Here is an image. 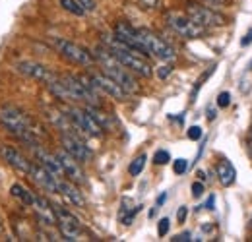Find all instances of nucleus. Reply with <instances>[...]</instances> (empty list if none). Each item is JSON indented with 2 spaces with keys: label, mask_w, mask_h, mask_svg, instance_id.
<instances>
[{
  "label": "nucleus",
  "mask_w": 252,
  "mask_h": 242,
  "mask_svg": "<svg viewBox=\"0 0 252 242\" xmlns=\"http://www.w3.org/2000/svg\"><path fill=\"white\" fill-rule=\"evenodd\" d=\"M0 126L14 138L22 140L26 146H35L39 144L37 138H35V132L33 130V122L32 119L20 111L18 107H12V105H4L0 107Z\"/></svg>",
  "instance_id": "1"
},
{
  "label": "nucleus",
  "mask_w": 252,
  "mask_h": 242,
  "mask_svg": "<svg viewBox=\"0 0 252 242\" xmlns=\"http://www.w3.org/2000/svg\"><path fill=\"white\" fill-rule=\"evenodd\" d=\"M94 59L101 64L103 72H105L109 78H113V80H115V82L128 93V95L140 91V86H138V82L134 80V76L130 74V70L125 68L121 62L117 60V59L113 57V53H111L107 47H103V45L97 47V49H95Z\"/></svg>",
  "instance_id": "2"
},
{
  "label": "nucleus",
  "mask_w": 252,
  "mask_h": 242,
  "mask_svg": "<svg viewBox=\"0 0 252 242\" xmlns=\"http://www.w3.org/2000/svg\"><path fill=\"white\" fill-rule=\"evenodd\" d=\"M105 47H107V49L113 53V57L121 62L125 68H128L130 72H134V74H138V76H142V78H152L154 68H152L150 62L146 60V57H144L142 53H138V51L126 47L125 43H121L115 35L105 39Z\"/></svg>",
  "instance_id": "3"
},
{
  "label": "nucleus",
  "mask_w": 252,
  "mask_h": 242,
  "mask_svg": "<svg viewBox=\"0 0 252 242\" xmlns=\"http://www.w3.org/2000/svg\"><path fill=\"white\" fill-rule=\"evenodd\" d=\"M136 33H138V41H140L146 55H150V57H154L161 62L175 60V57H177L175 49L171 45H167L156 33H152L150 30H136Z\"/></svg>",
  "instance_id": "4"
},
{
  "label": "nucleus",
  "mask_w": 252,
  "mask_h": 242,
  "mask_svg": "<svg viewBox=\"0 0 252 242\" xmlns=\"http://www.w3.org/2000/svg\"><path fill=\"white\" fill-rule=\"evenodd\" d=\"M165 22L167 26L173 31H177L181 37H187V39H198L202 37L206 30L202 26H198L196 22H192L189 14H183V12H167L165 14Z\"/></svg>",
  "instance_id": "5"
},
{
  "label": "nucleus",
  "mask_w": 252,
  "mask_h": 242,
  "mask_svg": "<svg viewBox=\"0 0 252 242\" xmlns=\"http://www.w3.org/2000/svg\"><path fill=\"white\" fill-rule=\"evenodd\" d=\"M187 14L192 18V22H196V24L202 26L204 30H208V28H223V26L227 24L225 16L220 14L216 8L202 6V4H194V2H189V4H187Z\"/></svg>",
  "instance_id": "6"
},
{
  "label": "nucleus",
  "mask_w": 252,
  "mask_h": 242,
  "mask_svg": "<svg viewBox=\"0 0 252 242\" xmlns=\"http://www.w3.org/2000/svg\"><path fill=\"white\" fill-rule=\"evenodd\" d=\"M53 47L59 51L61 57H64L66 60L74 62V64H78V66H92L95 62L94 55L88 49H84V47H80V45H76L72 41L55 37L53 39Z\"/></svg>",
  "instance_id": "7"
},
{
  "label": "nucleus",
  "mask_w": 252,
  "mask_h": 242,
  "mask_svg": "<svg viewBox=\"0 0 252 242\" xmlns=\"http://www.w3.org/2000/svg\"><path fill=\"white\" fill-rule=\"evenodd\" d=\"M64 113H66V117L70 119V122L74 124V128L86 132V134L92 136V138L103 136V128L97 124V121L90 115V111H88L86 107H84V109H80V107H68Z\"/></svg>",
  "instance_id": "8"
},
{
  "label": "nucleus",
  "mask_w": 252,
  "mask_h": 242,
  "mask_svg": "<svg viewBox=\"0 0 252 242\" xmlns=\"http://www.w3.org/2000/svg\"><path fill=\"white\" fill-rule=\"evenodd\" d=\"M55 208V215H57V225H59V231L66 241H80L82 239V225L78 221V217L72 212H68L66 208L59 206V204H53Z\"/></svg>",
  "instance_id": "9"
},
{
  "label": "nucleus",
  "mask_w": 252,
  "mask_h": 242,
  "mask_svg": "<svg viewBox=\"0 0 252 242\" xmlns=\"http://www.w3.org/2000/svg\"><path fill=\"white\" fill-rule=\"evenodd\" d=\"M61 144H63V150L70 153L76 161H80V163H88L90 159H92V150L74 134V132H63L61 134Z\"/></svg>",
  "instance_id": "10"
},
{
  "label": "nucleus",
  "mask_w": 252,
  "mask_h": 242,
  "mask_svg": "<svg viewBox=\"0 0 252 242\" xmlns=\"http://www.w3.org/2000/svg\"><path fill=\"white\" fill-rule=\"evenodd\" d=\"M88 78H90V82L94 84L95 90L99 91V93H105V95H109V97H113L117 101H126L128 93L113 78H109L105 72H101V74H90Z\"/></svg>",
  "instance_id": "11"
},
{
  "label": "nucleus",
  "mask_w": 252,
  "mask_h": 242,
  "mask_svg": "<svg viewBox=\"0 0 252 242\" xmlns=\"http://www.w3.org/2000/svg\"><path fill=\"white\" fill-rule=\"evenodd\" d=\"M16 70L32 80H37V82H43V84H51L57 74L53 70H49L47 66L39 64V62H33V60H22V62H16Z\"/></svg>",
  "instance_id": "12"
},
{
  "label": "nucleus",
  "mask_w": 252,
  "mask_h": 242,
  "mask_svg": "<svg viewBox=\"0 0 252 242\" xmlns=\"http://www.w3.org/2000/svg\"><path fill=\"white\" fill-rule=\"evenodd\" d=\"M63 165V171H64V177H68V181H72L74 184H84L86 182V175L80 167V161H76L70 153L66 150H61V151L55 153Z\"/></svg>",
  "instance_id": "13"
},
{
  "label": "nucleus",
  "mask_w": 252,
  "mask_h": 242,
  "mask_svg": "<svg viewBox=\"0 0 252 242\" xmlns=\"http://www.w3.org/2000/svg\"><path fill=\"white\" fill-rule=\"evenodd\" d=\"M30 177H32V181L41 188V190H45V192H53V194H57L59 192V177H55L53 173H49L45 167H41L39 163L37 165H32V171H30Z\"/></svg>",
  "instance_id": "14"
},
{
  "label": "nucleus",
  "mask_w": 252,
  "mask_h": 242,
  "mask_svg": "<svg viewBox=\"0 0 252 242\" xmlns=\"http://www.w3.org/2000/svg\"><path fill=\"white\" fill-rule=\"evenodd\" d=\"M0 155H2V159L12 167V169H16L18 173H22V175H28L30 177V171H32V165L22 153L18 151L16 148H10V146H0Z\"/></svg>",
  "instance_id": "15"
},
{
  "label": "nucleus",
  "mask_w": 252,
  "mask_h": 242,
  "mask_svg": "<svg viewBox=\"0 0 252 242\" xmlns=\"http://www.w3.org/2000/svg\"><path fill=\"white\" fill-rule=\"evenodd\" d=\"M32 208L37 213V219H39L41 225H45V227L57 225V215H55V208H53L51 202H47L41 196H35V202H33Z\"/></svg>",
  "instance_id": "16"
},
{
  "label": "nucleus",
  "mask_w": 252,
  "mask_h": 242,
  "mask_svg": "<svg viewBox=\"0 0 252 242\" xmlns=\"http://www.w3.org/2000/svg\"><path fill=\"white\" fill-rule=\"evenodd\" d=\"M59 194H63L64 198L70 202V204H74L76 208H84L86 206V198H84V194L74 186V182L72 181H59Z\"/></svg>",
  "instance_id": "17"
},
{
  "label": "nucleus",
  "mask_w": 252,
  "mask_h": 242,
  "mask_svg": "<svg viewBox=\"0 0 252 242\" xmlns=\"http://www.w3.org/2000/svg\"><path fill=\"white\" fill-rule=\"evenodd\" d=\"M216 175H218V179H220V182L223 186H231L235 182L237 171H235V167L227 159H223V161L218 163V167H216Z\"/></svg>",
  "instance_id": "18"
},
{
  "label": "nucleus",
  "mask_w": 252,
  "mask_h": 242,
  "mask_svg": "<svg viewBox=\"0 0 252 242\" xmlns=\"http://www.w3.org/2000/svg\"><path fill=\"white\" fill-rule=\"evenodd\" d=\"M10 194L18 200V202H22L24 206H33V202H35V194L30 192L26 186H22V184H12V188H10Z\"/></svg>",
  "instance_id": "19"
},
{
  "label": "nucleus",
  "mask_w": 252,
  "mask_h": 242,
  "mask_svg": "<svg viewBox=\"0 0 252 242\" xmlns=\"http://www.w3.org/2000/svg\"><path fill=\"white\" fill-rule=\"evenodd\" d=\"M146 161H148V155L146 153H142V155H138L132 163H130V167H128V173L132 175V177H138L142 171H144V167H146Z\"/></svg>",
  "instance_id": "20"
},
{
  "label": "nucleus",
  "mask_w": 252,
  "mask_h": 242,
  "mask_svg": "<svg viewBox=\"0 0 252 242\" xmlns=\"http://www.w3.org/2000/svg\"><path fill=\"white\" fill-rule=\"evenodd\" d=\"M61 6H63L66 12L74 14V16H86V10L76 0H61Z\"/></svg>",
  "instance_id": "21"
},
{
  "label": "nucleus",
  "mask_w": 252,
  "mask_h": 242,
  "mask_svg": "<svg viewBox=\"0 0 252 242\" xmlns=\"http://www.w3.org/2000/svg\"><path fill=\"white\" fill-rule=\"evenodd\" d=\"M214 72H216V66H212V68H208V70H206V72H204V74H202V76H200V78L196 80V86H194V93H192V99H194V95H196V91H198V90H200V88H202V86H204V82H206V80H208V78H210V76H212Z\"/></svg>",
  "instance_id": "22"
},
{
  "label": "nucleus",
  "mask_w": 252,
  "mask_h": 242,
  "mask_svg": "<svg viewBox=\"0 0 252 242\" xmlns=\"http://www.w3.org/2000/svg\"><path fill=\"white\" fill-rule=\"evenodd\" d=\"M169 161H171V155H169V151H165V150H159L154 155V163L156 165H167Z\"/></svg>",
  "instance_id": "23"
},
{
  "label": "nucleus",
  "mask_w": 252,
  "mask_h": 242,
  "mask_svg": "<svg viewBox=\"0 0 252 242\" xmlns=\"http://www.w3.org/2000/svg\"><path fill=\"white\" fill-rule=\"evenodd\" d=\"M187 169H189V161H187V159H177V161L173 163V171H175L177 175H185Z\"/></svg>",
  "instance_id": "24"
},
{
  "label": "nucleus",
  "mask_w": 252,
  "mask_h": 242,
  "mask_svg": "<svg viewBox=\"0 0 252 242\" xmlns=\"http://www.w3.org/2000/svg\"><path fill=\"white\" fill-rule=\"evenodd\" d=\"M138 4H140V8H144L148 12H154L159 8V0H138Z\"/></svg>",
  "instance_id": "25"
},
{
  "label": "nucleus",
  "mask_w": 252,
  "mask_h": 242,
  "mask_svg": "<svg viewBox=\"0 0 252 242\" xmlns=\"http://www.w3.org/2000/svg\"><path fill=\"white\" fill-rule=\"evenodd\" d=\"M169 229H171V221H169L167 217H163L158 225V235L159 237H165V235L169 233Z\"/></svg>",
  "instance_id": "26"
},
{
  "label": "nucleus",
  "mask_w": 252,
  "mask_h": 242,
  "mask_svg": "<svg viewBox=\"0 0 252 242\" xmlns=\"http://www.w3.org/2000/svg\"><path fill=\"white\" fill-rule=\"evenodd\" d=\"M229 103H231V93L229 91H223L218 95V107L225 109V107H229Z\"/></svg>",
  "instance_id": "27"
},
{
  "label": "nucleus",
  "mask_w": 252,
  "mask_h": 242,
  "mask_svg": "<svg viewBox=\"0 0 252 242\" xmlns=\"http://www.w3.org/2000/svg\"><path fill=\"white\" fill-rule=\"evenodd\" d=\"M76 2L86 10V14H88V12H94L95 8H97V2H95V0H76Z\"/></svg>",
  "instance_id": "28"
},
{
  "label": "nucleus",
  "mask_w": 252,
  "mask_h": 242,
  "mask_svg": "<svg viewBox=\"0 0 252 242\" xmlns=\"http://www.w3.org/2000/svg\"><path fill=\"white\" fill-rule=\"evenodd\" d=\"M189 138L190 140H194V142L200 140V138H202V128H200V126H192V128L189 130Z\"/></svg>",
  "instance_id": "29"
},
{
  "label": "nucleus",
  "mask_w": 252,
  "mask_h": 242,
  "mask_svg": "<svg viewBox=\"0 0 252 242\" xmlns=\"http://www.w3.org/2000/svg\"><path fill=\"white\" fill-rule=\"evenodd\" d=\"M202 194H204V184L202 182H194L192 184V196L194 198H200Z\"/></svg>",
  "instance_id": "30"
},
{
  "label": "nucleus",
  "mask_w": 252,
  "mask_h": 242,
  "mask_svg": "<svg viewBox=\"0 0 252 242\" xmlns=\"http://www.w3.org/2000/svg\"><path fill=\"white\" fill-rule=\"evenodd\" d=\"M171 72H173V68H171V66H161V68L158 70V78L159 80H165Z\"/></svg>",
  "instance_id": "31"
},
{
  "label": "nucleus",
  "mask_w": 252,
  "mask_h": 242,
  "mask_svg": "<svg viewBox=\"0 0 252 242\" xmlns=\"http://www.w3.org/2000/svg\"><path fill=\"white\" fill-rule=\"evenodd\" d=\"M204 2H206L208 6H214L216 10H218V8H221V6H225V4H227V0H204Z\"/></svg>",
  "instance_id": "32"
},
{
  "label": "nucleus",
  "mask_w": 252,
  "mask_h": 242,
  "mask_svg": "<svg viewBox=\"0 0 252 242\" xmlns=\"http://www.w3.org/2000/svg\"><path fill=\"white\" fill-rule=\"evenodd\" d=\"M241 45H243V47H249V45H252V30H249V33H247V35L241 39Z\"/></svg>",
  "instance_id": "33"
},
{
  "label": "nucleus",
  "mask_w": 252,
  "mask_h": 242,
  "mask_svg": "<svg viewBox=\"0 0 252 242\" xmlns=\"http://www.w3.org/2000/svg\"><path fill=\"white\" fill-rule=\"evenodd\" d=\"M187 215H189V210H187V208L183 206V208L179 210V213H177V219H179L181 223H185V219H187Z\"/></svg>",
  "instance_id": "34"
},
{
  "label": "nucleus",
  "mask_w": 252,
  "mask_h": 242,
  "mask_svg": "<svg viewBox=\"0 0 252 242\" xmlns=\"http://www.w3.org/2000/svg\"><path fill=\"white\" fill-rule=\"evenodd\" d=\"M173 241L175 242H187V241H192V239H190V233H183V235H177Z\"/></svg>",
  "instance_id": "35"
},
{
  "label": "nucleus",
  "mask_w": 252,
  "mask_h": 242,
  "mask_svg": "<svg viewBox=\"0 0 252 242\" xmlns=\"http://www.w3.org/2000/svg\"><path fill=\"white\" fill-rule=\"evenodd\" d=\"M214 204H216V198H214V196H210V200L206 202V208H208V210H214Z\"/></svg>",
  "instance_id": "36"
},
{
  "label": "nucleus",
  "mask_w": 252,
  "mask_h": 242,
  "mask_svg": "<svg viewBox=\"0 0 252 242\" xmlns=\"http://www.w3.org/2000/svg\"><path fill=\"white\" fill-rule=\"evenodd\" d=\"M208 119H210V121H214V119H216V111H214V109H210V111H208Z\"/></svg>",
  "instance_id": "37"
},
{
  "label": "nucleus",
  "mask_w": 252,
  "mask_h": 242,
  "mask_svg": "<svg viewBox=\"0 0 252 242\" xmlns=\"http://www.w3.org/2000/svg\"><path fill=\"white\" fill-rule=\"evenodd\" d=\"M165 198H167V194H161V196H159V198H158V206H161V204L165 202Z\"/></svg>",
  "instance_id": "38"
},
{
  "label": "nucleus",
  "mask_w": 252,
  "mask_h": 242,
  "mask_svg": "<svg viewBox=\"0 0 252 242\" xmlns=\"http://www.w3.org/2000/svg\"><path fill=\"white\" fill-rule=\"evenodd\" d=\"M4 233V225H2V221H0V235Z\"/></svg>",
  "instance_id": "39"
},
{
  "label": "nucleus",
  "mask_w": 252,
  "mask_h": 242,
  "mask_svg": "<svg viewBox=\"0 0 252 242\" xmlns=\"http://www.w3.org/2000/svg\"><path fill=\"white\" fill-rule=\"evenodd\" d=\"M249 68H251V70H252V60H251V64H249Z\"/></svg>",
  "instance_id": "40"
},
{
  "label": "nucleus",
  "mask_w": 252,
  "mask_h": 242,
  "mask_svg": "<svg viewBox=\"0 0 252 242\" xmlns=\"http://www.w3.org/2000/svg\"><path fill=\"white\" fill-rule=\"evenodd\" d=\"M251 138H252V128H251Z\"/></svg>",
  "instance_id": "41"
},
{
  "label": "nucleus",
  "mask_w": 252,
  "mask_h": 242,
  "mask_svg": "<svg viewBox=\"0 0 252 242\" xmlns=\"http://www.w3.org/2000/svg\"><path fill=\"white\" fill-rule=\"evenodd\" d=\"M251 227H252V219H251Z\"/></svg>",
  "instance_id": "42"
},
{
  "label": "nucleus",
  "mask_w": 252,
  "mask_h": 242,
  "mask_svg": "<svg viewBox=\"0 0 252 242\" xmlns=\"http://www.w3.org/2000/svg\"><path fill=\"white\" fill-rule=\"evenodd\" d=\"M251 151H252V146H251Z\"/></svg>",
  "instance_id": "43"
}]
</instances>
